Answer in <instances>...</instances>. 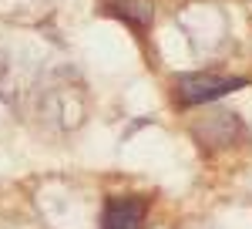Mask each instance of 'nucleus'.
Returning a JSON list of instances; mask_svg holds the SVG:
<instances>
[{
  "instance_id": "2",
  "label": "nucleus",
  "mask_w": 252,
  "mask_h": 229,
  "mask_svg": "<svg viewBox=\"0 0 252 229\" xmlns=\"http://www.w3.org/2000/svg\"><path fill=\"white\" fill-rule=\"evenodd\" d=\"M101 10L111 17H121L135 31H145L152 24V3L148 0H101Z\"/></svg>"
},
{
  "instance_id": "3",
  "label": "nucleus",
  "mask_w": 252,
  "mask_h": 229,
  "mask_svg": "<svg viewBox=\"0 0 252 229\" xmlns=\"http://www.w3.org/2000/svg\"><path fill=\"white\" fill-rule=\"evenodd\" d=\"M141 219H145V206L138 199H125L108 206L101 229H141Z\"/></svg>"
},
{
  "instance_id": "1",
  "label": "nucleus",
  "mask_w": 252,
  "mask_h": 229,
  "mask_svg": "<svg viewBox=\"0 0 252 229\" xmlns=\"http://www.w3.org/2000/svg\"><path fill=\"white\" fill-rule=\"evenodd\" d=\"M246 77H229V75H182L175 77V98L182 105H202V101H215L222 95H232L239 88H246Z\"/></svg>"
}]
</instances>
